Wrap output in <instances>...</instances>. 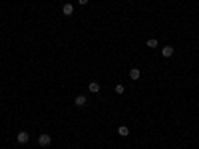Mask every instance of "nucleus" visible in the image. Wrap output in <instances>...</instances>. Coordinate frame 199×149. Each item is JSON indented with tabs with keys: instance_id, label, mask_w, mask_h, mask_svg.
Here are the masks:
<instances>
[{
	"instance_id": "nucleus-7",
	"label": "nucleus",
	"mask_w": 199,
	"mask_h": 149,
	"mask_svg": "<svg viewBox=\"0 0 199 149\" xmlns=\"http://www.w3.org/2000/svg\"><path fill=\"white\" fill-rule=\"evenodd\" d=\"M118 133L121 137H126V135H129V129H127L126 125H119V127H118Z\"/></svg>"
},
{
	"instance_id": "nucleus-9",
	"label": "nucleus",
	"mask_w": 199,
	"mask_h": 149,
	"mask_svg": "<svg viewBox=\"0 0 199 149\" xmlns=\"http://www.w3.org/2000/svg\"><path fill=\"white\" fill-rule=\"evenodd\" d=\"M157 44H159V42H157L155 38H149V40H147V48H149V50H153V48H157Z\"/></svg>"
},
{
	"instance_id": "nucleus-11",
	"label": "nucleus",
	"mask_w": 199,
	"mask_h": 149,
	"mask_svg": "<svg viewBox=\"0 0 199 149\" xmlns=\"http://www.w3.org/2000/svg\"><path fill=\"white\" fill-rule=\"evenodd\" d=\"M78 4H82V6H86V4H88V0H78Z\"/></svg>"
},
{
	"instance_id": "nucleus-10",
	"label": "nucleus",
	"mask_w": 199,
	"mask_h": 149,
	"mask_svg": "<svg viewBox=\"0 0 199 149\" xmlns=\"http://www.w3.org/2000/svg\"><path fill=\"white\" fill-rule=\"evenodd\" d=\"M124 91H126V88H124L121 84H118V85H116V93H124Z\"/></svg>"
},
{
	"instance_id": "nucleus-2",
	"label": "nucleus",
	"mask_w": 199,
	"mask_h": 149,
	"mask_svg": "<svg viewBox=\"0 0 199 149\" xmlns=\"http://www.w3.org/2000/svg\"><path fill=\"white\" fill-rule=\"evenodd\" d=\"M28 139H30V137H28V133H26V131H20V133H18V137H16V141H18L20 145H26V143H28Z\"/></svg>"
},
{
	"instance_id": "nucleus-6",
	"label": "nucleus",
	"mask_w": 199,
	"mask_h": 149,
	"mask_svg": "<svg viewBox=\"0 0 199 149\" xmlns=\"http://www.w3.org/2000/svg\"><path fill=\"white\" fill-rule=\"evenodd\" d=\"M88 90L92 91V93H98V91H100V84H98V82H92V84L88 85Z\"/></svg>"
},
{
	"instance_id": "nucleus-4",
	"label": "nucleus",
	"mask_w": 199,
	"mask_h": 149,
	"mask_svg": "<svg viewBox=\"0 0 199 149\" xmlns=\"http://www.w3.org/2000/svg\"><path fill=\"white\" fill-rule=\"evenodd\" d=\"M161 56H163V58H171V56H173V46H163Z\"/></svg>"
},
{
	"instance_id": "nucleus-8",
	"label": "nucleus",
	"mask_w": 199,
	"mask_h": 149,
	"mask_svg": "<svg viewBox=\"0 0 199 149\" xmlns=\"http://www.w3.org/2000/svg\"><path fill=\"white\" fill-rule=\"evenodd\" d=\"M86 102H88V99H86V96H78V97H76V105H78V107L86 105Z\"/></svg>"
},
{
	"instance_id": "nucleus-1",
	"label": "nucleus",
	"mask_w": 199,
	"mask_h": 149,
	"mask_svg": "<svg viewBox=\"0 0 199 149\" xmlns=\"http://www.w3.org/2000/svg\"><path fill=\"white\" fill-rule=\"evenodd\" d=\"M38 143H40V145H42V147H48V145L52 143V137L48 135V133H42V135L38 137Z\"/></svg>"
},
{
	"instance_id": "nucleus-3",
	"label": "nucleus",
	"mask_w": 199,
	"mask_h": 149,
	"mask_svg": "<svg viewBox=\"0 0 199 149\" xmlns=\"http://www.w3.org/2000/svg\"><path fill=\"white\" fill-rule=\"evenodd\" d=\"M62 14H64V16H72L74 14V6L70 4V2H66V4L62 6Z\"/></svg>"
},
{
	"instance_id": "nucleus-5",
	"label": "nucleus",
	"mask_w": 199,
	"mask_h": 149,
	"mask_svg": "<svg viewBox=\"0 0 199 149\" xmlns=\"http://www.w3.org/2000/svg\"><path fill=\"white\" fill-rule=\"evenodd\" d=\"M129 78L132 80H139L141 78V72H139L138 68H132V70H129Z\"/></svg>"
}]
</instances>
